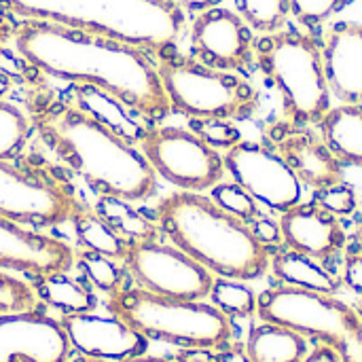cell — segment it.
Masks as SVG:
<instances>
[{
	"mask_svg": "<svg viewBox=\"0 0 362 362\" xmlns=\"http://www.w3.org/2000/svg\"><path fill=\"white\" fill-rule=\"evenodd\" d=\"M13 45L40 72L98 87L144 119L159 121L172 110L157 66L136 45L36 19L15 28Z\"/></svg>",
	"mask_w": 362,
	"mask_h": 362,
	"instance_id": "1",
	"label": "cell"
},
{
	"mask_svg": "<svg viewBox=\"0 0 362 362\" xmlns=\"http://www.w3.org/2000/svg\"><path fill=\"white\" fill-rule=\"evenodd\" d=\"M38 129L59 159L102 195L144 202L155 193L157 174L142 151L81 106L42 112Z\"/></svg>",
	"mask_w": 362,
	"mask_h": 362,
	"instance_id": "2",
	"label": "cell"
},
{
	"mask_svg": "<svg viewBox=\"0 0 362 362\" xmlns=\"http://www.w3.org/2000/svg\"><path fill=\"white\" fill-rule=\"evenodd\" d=\"M157 225L176 248L221 278L248 282L269 267V250L259 242L250 223L202 193L165 195L157 206Z\"/></svg>",
	"mask_w": 362,
	"mask_h": 362,
	"instance_id": "3",
	"label": "cell"
},
{
	"mask_svg": "<svg viewBox=\"0 0 362 362\" xmlns=\"http://www.w3.org/2000/svg\"><path fill=\"white\" fill-rule=\"evenodd\" d=\"M0 11L165 53L185 32L178 0H0Z\"/></svg>",
	"mask_w": 362,
	"mask_h": 362,
	"instance_id": "4",
	"label": "cell"
},
{
	"mask_svg": "<svg viewBox=\"0 0 362 362\" xmlns=\"http://www.w3.org/2000/svg\"><path fill=\"white\" fill-rule=\"evenodd\" d=\"M255 62L282 95L284 123L320 125L331 110L322 47L305 32L280 30L255 42Z\"/></svg>",
	"mask_w": 362,
	"mask_h": 362,
	"instance_id": "5",
	"label": "cell"
},
{
	"mask_svg": "<svg viewBox=\"0 0 362 362\" xmlns=\"http://www.w3.org/2000/svg\"><path fill=\"white\" fill-rule=\"evenodd\" d=\"M108 312L144 335L185 350H216L229 344L231 322L212 303L153 295L142 288H119L108 299Z\"/></svg>",
	"mask_w": 362,
	"mask_h": 362,
	"instance_id": "6",
	"label": "cell"
},
{
	"mask_svg": "<svg viewBox=\"0 0 362 362\" xmlns=\"http://www.w3.org/2000/svg\"><path fill=\"white\" fill-rule=\"evenodd\" d=\"M257 314L263 322L297 331L305 339H318L341 362H362V320L335 295L276 286L259 295Z\"/></svg>",
	"mask_w": 362,
	"mask_h": 362,
	"instance_id": "7",
	"label": "cell"
},
{
	"mask_svg": "<svg viewBox=\"0 0 362 362\" xmlns=\"http://www.w3.org/2000/svg\"><path fill=\"white\" fill-rule=\"evenodd\" d=\"M157 70L172 110L189 119L240 121L250 119L259 108V91L235 72L178 55H163Z\"/></svg>",
	"mask_w": 362,
	"mask_h": 362,
	"instance_id": "8",
	"label": "cell"
},
{
	"mask_svg": "<svg viewBox=\"0 0 362 362\" xmlns=\"http://www.w3.org/2000/svg\"><path fill=\"white\" fill-rule=\"evenodd\" d=\"M138 148L155 174L180 191H208L227 172L221 153L187 127H148Z\"/></svg>",
	"mask_w": 362,
	"mask_h": 362,
	"instance_id": "9",
	"label": "cell"
},
{
	"mask_svg": "<svg viewBox=\"0 0 362 362\" xmlns=\"http://www.w3.org/2000/svg\"><path fill=\"white\" fill-rule=\"evenodd\" d=\"M123 265L138 288L153 295L204 301L212 288V274L174 244L136 242L127 244Z\"/></svg>",
	"mask_w": 362,
	"mask_h": 362,
	"instance_id": "10",
	"label": "cell"
},
{
	"mask_svg": "<svg viewBox=\"0 0 362 362\" xmlns=\"http://www.w3.org/2000/svg\"><path fill=\"white\" fill-rule=\"evenodd\" d=\"M223 161L233 182L248 191L259 206L284 214L301 204V180L272 146L242 140L225 151Z\"/></svg>",
	"mask_w": 362,
	"mask_h": 362,
	"instance_id": "11",
	"label": "cell"
},
{
	"mask_svg": "<svg viewBox=\"0 0 362 362\" xmlns=\"http://www.w3.org/2000/svg\"><path fill=\"white\" fill-rule=\"evenodd\" d=\"M76 202L55 182L0 161V216L28 227H55L70 221Z\"/></svg>",
	"mask_w": 362,
	"mask_h": 362,
	"instance_id": "12",
	"label": "cell"
},
{
	"mask_svg": "<svg viewBox=\"0 0 362 362\" xmlns=\"http://www.w3.org/2000/svg\"><path fill=\"white\" fill-rule=\"evenodd\" d=\"M191 47L195 57L216 70L248 72L255 64V38L248 23L229 8L212 6L193 19Z\"/></svg>",
	"mask_w": 362,
	"mask_h": 362,
	"instance_id": "13",
	"label": "cell"
},
{
	"mask_svg": "<svg viewBox=\"0 0 362 362\" xmlns=\"http://www.w3.org/2000/svg\"><path fill=\"white\" fill-rule=\"evenodd\" d=\"M272 148L288 163L301 185L322 191L341 185L346 178V163L329 148L322 136L291 123H274L267 129Z\"/></svg>",
	"mask_w": 362,
	"mask_h": 362,
	"instance_id": "14",
	"label": "cell"
},
{
	"mask_svg": "<svg viewBox=\"0 0 362 362\" xmlns=\"http://www.w3.org/2000/svg\"><path fill=\"white\" fill-rule=\"evenodd\" d=\"M70 350L55 318L36 310L0 314V362H68Z\"/></svg>",
	"mask_w": 362,
	"mask_h": 362,
	"instance_id": "15",
	"label": "cell"
},
{
	"mask_svg": "<svg viewBox=\"0 0 362 362\" xmlns=\"http://www.w3.org/2000/svg\"><path fill=\"white\" fill-rule=\"evenodd\" d=\"M74 259L66 242L0 216V269L40 278L66 274Z\"/></svg>",
	"mask_w": 362,
	"mask_h": 362,
	"instance_id": "16",
	"label": "cell"
},
{
	"mask_svg": "<svg viewBox=\"0 0 362 362\" xmlns=\"http://www.w3.org/2000/svg\"><path fill=\"white\" fill-rule=\"evenodd\" d=\"M62 327L68 335L72 350L81 356L100 358L108 362H123L146 354L148 339L134 331L129 325L117 316H98L89 314H70L62 316Z\"/></svg>",
	"mask_w": 362,
	"mask_h": 362,
	"instance_id": "17",
	"label": "cell"
},
{
	"mask_svg": "<svg viewBox=\"0 0 362 362\" xmlns=\"http://www.w3.org/2000/svg\"><path fill=\"white\" fill-rule=\"evenodd\" d=\"M282 242L288 250L327 261L339 255L348 242L341 221L318 202L297 204L280 218Z\"/></svg>",
	"mask_w": 362,
	"mask_h": 362,
	"instance_id": "18",
	"label": "cell"
},
{
	"mask_svg": "<svg viewBox=\"0 0 362 362\" xmlns=\"http://www.w3.org/2000/svg\"><path fill=\"white\" fill-rule=\"evenodd\" d=\"M322 62L331 95L344 106H362V23H335L322 45Z\"/></svg>",
	"mask_w": 362,
	"mask_h": 362,
	"instance_id": "19",
	"label": "cell"
},
{
	"mask_svg": "<svg viewBox=\"0 0 362 362\" xmlns=\"http://www.w3.org/2000/svg\"><path fill=\"white\" fill-rule=\"evenodd\" d=\"M246 354L250 362H303L308 358V339L293 329L263 322L250 331Z\"/></svg>",
	"mask_w": 362,
	"mask_h": 362,
	"instance_id": "20",
	"label": "cell"
},
{
	"mask_svg": "<svg viewBox=\"0 0 362 362\" xmlns=\"http://www.w3.org/2000/svg\"><path fill=\"white\" fill-rule=\"evenodd\" d=\"M318 127L322 140L344 163L362 168V106H335Z\"/></svg>",
	"mask_w": 362,
	"mask_h": 362,
	"instance_id": "21",
	"label": "cell"
},
{
	"mask_svg": "<svg viewBox=\"0 0 362 362\" xmlns=\"http://www.w3.org/2000/svg\"><path fill=\"white\" fill-rule=\"evenodd\" d=\"M76 100L83 110H87L91 117L102 121L106 127H110L115 134H119L121 138H125L132 144H138L146 132V127L138 125L136 119L132 117V115H138L136 110H132L121 100H117L115 95H110L98 87L78 85Z\"/></svg>",
	"mask_w": 362,
	"mask_h": 362,
	"instance_id": "22",
	"label": "cell"
},
{
	"mask_svg": "<svg viewBox=\"0 0 362 362\" xmlns=\"http://www.w3.org/2000/svg\"><path fill=\"white\" fill-rule=\"evenodd\" d=\"M272 269H274L276 278L286 286L327 293V295H335L341 288L339 278L335 274H331L327 267H322L320 261H316L308 255L295 252V250L276 255L272 261Z\"/></svg>",
	"mask_w": 362,
	"mask_h": 362,
	"instance_id": "23",
	"label": "cell"
},
{
	"mask_svg": "<svg viewBox=\"0 0 362 362\" xmlns=\"http://www.w3.org/2000/svg\"><path fill=\"white\" fill-rule=\"evenodd\" d=\"M32 288L45 305L62 312L64 316L70 314H89L95 310V295L83 282L72 280L66 274H51L32 278Z\"/></svg>",
	"mask_w": 362,
	"mask_h": 362,
	"instance_id": "24",
	"label": "cell"
},
{
	"mask_svg": "<svg viewBox=\"0 0 362 362\" xmlns=\"http://www.w3.org/2000/svg\"><path fill=\"white\" fill-rule=\"evenodd\" d=\"M132 204L134 202L119 199L112 195H102L95 204V212L125 244L157 240V227L153 225V221H148Z\"/></svg>",
	"mask_w": 362,
	"mask_h": 362,
	"instance_id": "25",
	"label": "cell"
},
{
	"mask_svg": "<svg viewBox=\"0 0 362 362\" xmlns=\"http://www.w3.org/2000/svg\"><path fill=\"white\" fill-rule=\"evenodd\" d=\"M70 221L74 225V233L83 250H91L108 259L123 261L127 244L98 216L95 210H85L76 204Z\"/></svg>",
	"mask_w": 362,
	"mask_h": 362,
	"instance_id": "26",
	"label": "cell"
},
{
	"mask_svg": "<svg viewBox=\"0 0 362 362\" xmlns=\"http://www.w3.org/2000/svg\"><path fill=\"white\" fill-rule=\"evenodd\" d=\"M238 15L259 34H276L286 25L291 0H235Z\"/></svg>",
	"mask_w": 362,
	"mask_h": 362,
	"instance_id": "27",
	"label": "cell"
},
{
	"mask_svg": "<svg viewBox=\"0 0 362 362\" xmlns=\"http://www.w3.org/2000/svg\"><path fill=\"white\" fill-rule=\"evenodd\" d=\"M208 297L227 318H250L257 312V297L242 280L218 278L212 282Z\"/></svg>",
	"mask_w": 362,
	"mask_h": 362,
	"instance_id": "28",
	"label": "cell"
},
{
	"mask_svg": "<svg viewBox=\"0 0 362 362\" xmlns=\"http://www.w3.org/2000/svg\"><path fill=\"white\" fill-rule=\"evenodd\" d=\"M78 269L83 272V276L87 278V282L106 293V295H112L115 291L121 288V282H123V269L119 267V263L115 259H108L104 255H98V252H91V250H83L78 255Z\"/></svg>",
	"mask_w": 362,
	"mask_h": 362,
	"instance_id": "29",
	"label": "cell"
},
{
	"mask_svg": "<svg viewBox=\"0 0 362 362\" xmlns=\"http://www.w3.org/2000/svg\"><path fill=\"white\" fill-rule=\"evenodd\" d=\"M28 132L30 125L23 112L17 106L0 100V161L13 159L23 148Z\"/></svg>",
	"mask_w": 362,
	"mask_h": 362,
	"instance_id": "30",
	"label": "cell"
},
{
	"mask_svg": "<svg viewBox=\"0 0 362 362\" xmlns=\"http://www.w3.org/2000/svg\"><path fill=\"white\" fill-rule=\"evenodd\" d=\"M212 199L223 208L227 210L229 214L246 221V223H252L257 216H261L259 212V204L257 199L244 191L238 182H218L212 187Z\"/></svg>",
	"mask_w": 362,
	"mask_h": 362,
	"instance_id": "31",
	"label": "cell"
},
{
	"mask_svg": "<svg viewBox=\"0 0 362 362\" xmlns=\"http://www.w3.org/2000/svg\"><path fill=\"white\" fill-rule=\"evenodd\" d=\"M36 303H38V297L32 284L0 269V314L28 312V310H34Z\"/></svg>",
	"mask_w": 362,
	"mask_h": 362,
	"instance_id": "32",
	"label": "cell"
},
{
	"mask_svg": "<svg viewBox=\"0 0 362 362\" xmlns=\"http://www.w3.org/2000/svg\"><path fill=\"white\" fill-rule=\"evenodd\" d=\"M191 129L216 151H229L242 142L240 129L223 119H191Z\"/></svg>",
	"mask_w": 362,
	"mask_h": 362,
	"instance_id": "33",
	"label": "cell"
},
{
	"mask_svg": "<svg viewBox=\"0 0 362 362\" xmlns=\"http://www.w3.org/2000/svg\"><path fill=\"white\" fill-rule=\"evenodd\" d=\"M354 0H291V13L299 23L308 28H316L344 11Z\"/></svg>",
	"mask_w": 362,
	"mask_h": 362,
	"instance_id": "34",
	"label": "cell"
},
{
	"mask_svg": "<svg viewBox=\"0 0 362 362\" xmlns=\"http://www.w3.org/2000/svg\"><path fill=\"white\" fill-rule=\"evenodd\" d=\"M322 208H327L329 212H333L335 216H344V214H352L356 210V195L352 187L335 185L329 189L318 191V199H316Z\"/></svg>",
	"mask_w": 362,
	"mask_h": 362,
	"instance_id": "35",
	"label": "cell"
},
{
	"mask_svg": "<svg viewBox=\"0 0 362 362\" xmlns=\"http://www.w3.org/2000/svg\"><path fill=\"white\" fill-rule=\"evenodd\" d=\"M250 227H252L255 235L259 238V242H263L265 246L278 244V242L282 240L280 223H276V221H272V218H267V216H257V218L252 221Z\"/></svg>",
	"mask_w": 362,
	"mask_h": 362,
	"instance_id": "36",
	"label": "cell"
},
{
	"mask_svg": "<svg viewBox=\"0 0 362 362\" xmlns=\"http://www.w3.org/2000/svg\"><path fill=\"white\" fill-rule=\"evenodd\" d=\"M344 282L348 284L350 291L362 295V252H354L346 259Z\"/></svg>",
	"mask_w": 362,
	"mask_h": 362,
	"instance_id": "37",
	"label": "cell"
},
{
	"mask_svg": "<svg viewBox=\"0 0 362 362\" xmlns=\"http://www.w3.org/2000/svg\"><path fill=\"white\" fill-rule=\"evenodd\" d=\"M223 0H178V4L185 8V11H193V13H202L206 8H212V6H218Z\"/></svg>",
	"mask_w": 362,
	"mask_h": 362,
	"instance_id": "38",
	"label": "cell"
},
{
	"mask_svg": "<svg viewBox=\"0 0 362 362\" xmlns=\"http://www.w3.org/2000/svg\"><path fill=\"white\" fill-rule=\"evenodd\" d=\"M303 362H341V361H339V356H337L331 348L322 346V348H316L312 354H308V358H305Z\"/></svg>",
	"mask_w": 362,
	"mask_h": 362,
	"instance_id": "39",
	"label": "cell"
},
{
	"mask_svg": "<svg viewBox=\"0 0 362 362\" xmlns=\"http://www.w3.org/2000/svg\"><path fill=\"white\" fill-rule=\"evenodd\" d=\"M182 362H221V356H212L210 350L204 348H191L187 350V358Z\"/></svg>",
	"mask_w": 362,
	"mask_h": 362,
	"instance_id": "40",
	"label": "cell"
},
{
	"mask_svg": "<svg viewBox=\"0 0 362 362\" xmlns=\"http://www.w3.org/2000/svg\"><path fill=\"white\" fill-rule=\"evenodd\" d=\"M221 362H250L248 354H246V348H229L227 352L221 354Z\"/></svg>",
	"mask_w": 362,
	"mask_h": 362,
	"instance_id": "41",
	"label": "cell"
},
{
	"mask_svg": "<svg viewBox=\"0 0 362 362\" xmlns=\"http://www.w3.org/2000/svg\"><path fill=\"white\" fill-rule=\"evenodd\" d=\"M123 362H174V361H165V358H157V356H144V354H140V356H134V358H129V361H123Z\"/></svg>",
	"mask_w": 362,
	"mask_h": 362,
	"instance_id": "42",
	"label": "cell"
},
{
	"mask_svg": "<svg viewBox=\"0 0 362 362\" xmlns=\"http://www.w3.org/2000/svg\"><path fill=\"white\" fill-rule=\"evenodd\" d=\"M8 87H11L8 76H6L4 72H0V100H2V95H6V93H8Z\"/></svg>",
	"mask_w": 362,
	"mask_h": 362,
	"instance_id": "43",
	"label": "cell"
},
{
	"mask_svg": "<svg viewBox=\"0 0 362 362\" xmlns=\"http://www.w3.org/2000/svg\"><path fill=\"white\" fill-rule=\"evenodd\" d=\"M356 244H358V248H361L362 252V216L361 221H358V227H356Z\"/></svg>",
	"mask_w": 362,
	"mask_h": 362,
	"instance_id": "44",
	"label": "cell"
},
{
	"mask_svg": "<svg viewBox=\"0 0 362 362\" xmlns=\"http://www.w3.org/2000/svg\"><path fill=\"white\" fill-rule=\"evenodd\" d=\"M72 362H108V361H100V358H89V356H78Z\"/></svg>",
	"mask_w": 362,
	"mask_h": 362,
	"instance_id": "45",
	"label": "cell"
},
{
	"mask_svg": "<svg viewBox=\"0 0 362 362\" xmlns=\"http://www.w3.org/2000/svg\"><path fill=\"white\" fill-rule=\"evenodd\" d=\"M356 314L361 316V320H362V299L358 301V305H356Z\"/></svg>",
	"mask_w": 362,
	"mask_h": 362,
	"instance_id": "46",
	"label": "cell"
}]
</instances>
